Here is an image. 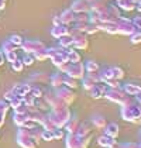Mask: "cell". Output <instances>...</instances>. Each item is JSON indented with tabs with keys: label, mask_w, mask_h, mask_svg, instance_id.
<instances>
[{
	"label": "cell",
	"mask_w": 141,
	"mask_h": 148,
	"mask_svg": "<svg viewBox=\"0 0 141 148\" xmlns=\"http://www.w3.org/2000/svg\"><path fill=\"white\" fill-rule=\"evenodd\" d=\"M92 136L79 137L76 134H69L66 138V148H88Z\"/></svg>",
	"instance_id": "7a4b0ae2"
},
{
	"label": "cell",
	"mask_w": 141,
	"mask_h": 148,
	"mask_svg": "<svg viewBox=\"0 0 141 148\" xmlns=\"http://www.w3.org/2000/svg\"><path fill=\"white\" fill-rule=\"evenodd\" d=\"M75 134L79 137H88V136H92V130H90V127H89L88 123H79V127H78Z\"/></svg>",
	"instance_id": "8fae6325"
},
{
	"label": "cell",
	"mask_w": 141,
	"mask_h": 148,
	"mask_svg": "<svg viewBox=\"0 0 141 148\" xmlns=\"http://www.w3.org/2000/svg\"><path fill=\"white\" fill-rule=\"evenodd\" d=\"M85 72V68H83V65H81L79 62L78 64H75L72 68H68V73H69L70 78H73V79H79V78H83V73Z\"/></svg>",
	"instance_id": "5b68a950"
},
{
	"label": "cell",
	"mask_w": 141,
	"mask_h": 148,
	"mask_svg": "<svg viewBox=\"0 0 141 148\" xmlns=\"http://www.w3.org/2000/svg\"><path fill=\"white\" fill-rule=\"evenodd\" d=\"M64 83H65V85H66V86H68V88H72V89H76V88H78V83H76V80L73 79V78H65V79H64Z\"/></svg>",
	"instance_id": "2e32d148"
},
{
	"label": "cell",
	"mask_w": 141,
	"mask_h": 148,
	"mask_svg": "<svg viewBox=\"0 0 141 148\" xmlns=\"http://www.w3.org/2000/svg\"><path fill=\"white\" fill-rule=\"evenodd\" d=\"M42 137L48 140V141H51V140H54V134H52V131L51 130H47L45 133H42Z\"/></svg>",
	"instance_id": "603a6c76"
},
{
	"label": "cell",
	"mask_w": 141,
	"mask_h": 148,
	"mask_svg": "<svg viewBox=\"0 0 141 148\" xmlns=\"http://www.w3.org/2000/svg\"><path fill=\"white\" fill-rule=\"evenodd\" d=\"M121 117L130 123H141V104L137 100L121 106Z\"/></svg>",
	"instance_id": "6da1fadb"
},
{
	"label": "cell",
	"mask_w": 141,
	"mask_h": 148,
	"mask_svg": "<svg viewBox=\"0 0 141 148\" xmlns=\"http://www.w3.org/2000/svg\"><path fill=\"white\" fill-rule=\"evenodd\" d=\"M79 123H81V121H79L78 119H69L64 127L66 128V131H68L69 134H75L76 130H78V127H79Z\"/></svg>",
	"instance_id": "7c38bea8"
},
{
	"label": "cell",
	"mask_w": 141,
	"mask_h": 148,
	"mask_svg": "<svg viewBox=\"0 0 141 148\" xmlns=\"http://www.w3.org/2000/svg\"><path fill=\"white\" fill-rule=\"evenodd\" d=\"M94 83H96V82H94V80L92 79L89 75H88L86 78H83V82H82L83 89H85V90H90V89H92V88L94 86Z\"/></svg>",
	"instance_id": "4fadbf2b"
},
{
	"label": "cell",
	"mask_w": 141,
	"mask_h": 148,
	"mask_svg": "<svg viewBox=\"0 0 141 148\" xmlns=\"http://www.w3.org/2000/svg\"><path fill=\"white\" fill-rule=\"evenodd\" d=\"M69 58H70V61H72L73 64H78V62L81 61V55H79L78 52H75V51L69 54Z\"/></svg>",
	"instance_id": "44dd1931"
},
{
	"label": "cell",
	"mask_w": 141,
	"mask_h": 148,
	"mask_svg": "<svg viewBox=\"0 0 141 148\" xmlns=\"http://www.w3.org/2000/svg\"><path fill=\"white\" fill-rule=\"evenodd\" d=\"M92 124H93V127L96 128V130H102V128H105L106 127V119L103 117V116H100V114H96V116H93L92 117Z\"/></svg>",
	"instance_id": "30bf717a"
},
{
	"label": "cell",
	"mask_w": 141,
	"mask_h": 148,
	"mask_svg": "<svg viewBox=\"0 0 141 148\" xmlns=\"http://www.w3.org/2000/svg\"><path fill=\"white\" fill-rule=\"evenodd\" d=\"M124 93H127L129 96H137L141 93V88L136 83H127L124 85Z\"/></svg>",
	"instance_id": "9c48e42d"
},
{
	"label": "cell",
	"mask_w": 141,
	"mask_h": 148,
	"mask_svg": "<svg viewBox=\"0 0 141 148\" xmlns=\"http://www.w3.org/2000/svg\"><path fill=\"white\" fill-rule=\"evenodd\" d=\"M131 42L133 44H140L141 42V33H134V34L131 35Z\"/></svg>",
	"instance_id": "ffe728a7"
},
{
	"label": "cell",
	"mask_w": 141,
	"mask_h": 148,
	"mask_svg": "<svg viewBox=\"0 0 141 148\" xmlns=\"http://www.w3.org/2000/svg\"><path fill=\"white\" fill-rule=\"evenodd\" d=\"M99 69V65L94 62V61H89L88 62V65H86V71H88V73H90V72H96Z\"/></svg>",
	"instance_id": "e0dca14e"
},
{
	"label": "cell",
	"mask_w": 141,
	"mask_h": 148,
	"mask_svg": "<svg viewBox=\"0 0 141 148\" xmlns=\"http://www.w3.org/2000/svg\"><path fill=\"white\" fill-rule=\"evenodd\" d=\"M112 71V73H113V78H116L117 80L123 79V76H124V71L121 68H118V66H114V68H110Z\"/></svg>",
	"instance_id": "5bb4252c"
},
{
	"label": "cell",
	"mask_w": 141,
	"mask_h": 148,
	"mask_svg": "<svg viewBox=\"0 0 141 148\" xmlns=\"http://www.w3.org/2000/svg\"><path fill=\"white\" fill-rule=\"evenodd\" d=\"M73 20V14L70 12H66L65 14H64V18H62V21L64 23H69V21H72Z\"/></svg>",
	"instance_id": "7402d4cb"
},
{
	"label": "cell",
	"mask_w": 141,
	"mask_h": 148,
	"mask_svg": "<svg viewBox=\"0 0 141 148\" xmlns=\"http://www.w3.org/2000/svg\"><path fill=\"white\" fill-rule=\"evenodd\" d=\"M114 143H116V138H112V137L106 136V134H103V136H100L97 138V145L103 148H109L110 145H113Z\"/></svg>",
	"instance_id": "ba28073f"
},
{
	"label": "cell",
	"mask_w": 141,
	"mask_h": 148,
	"mask_svg": "<svg viewBox=\"0 0 141 148\" xmlns=\"http://www.w3.org/2000/svg\"><path fill=\"white\" fill-rule=\"evenodd\" d=\"M105 134L112 138H116L117 140L118 134H120V125L117 123H110V124H106L105 127Z\"/></svg>",
	"instance_id": "8992f818"
},
{
	"label": "cell",
	"mask_w": 141,
	"mask_h": 148,
	"mask_svg": "<svg viewBox=\"0 0 141 148\" xmlns=\"http://www.w3.org/2000/svg\"><path fill=\"white\" fill-rule=\"evenodd\" d=\"M58 97L68 106L70 103H73V100H75V93L70 92V89H61L58 92Z\"/></svg>",
	"instance_id": "277c9868"
},
{
	"label": "cell",
	"mask_w": 141,
	"mask_h": 148,
	"mask_svg": "<svg viewBox=\"0 0 141 148\" xmlns=\"http://www.w3.org/2000/svg\"><path fill=\"white\" fill-rule=\"evenodd\" d=\"M137 148H141V143H137Z\"/></svg>",
	"instance_id": "cb8c5ba5"
},
{
	"label": "cell",
	"mask_w": 141,
	"mask_h": 148,
	"mask_svg": "<svg viewBox=\"0 0 141 148\" xmlns=\"http://www.w3.org/2000/svg\"><path fill=\"white\" fill-rule=\"evenodd\" d=\"M52 134H54V140H59V138L64 137V131H62L59 127H55V128L52 130Z\"/></svg>",
	"instance_id": "d6986e66"
},
{
	"label": "cell",
	"mask_w": 141,
	"mask_h": 148,
	"mask_svg": "<svg viewBox=\"0 0 141 148\" xmlns=\"http://www.w3.org/2000/svg\"><path fill=\"white\" fill-rule=\"evenodd\" d=\"M106 85H109L110 88H120V83H118V80L116 78H110V79H106L105 80Z\"/></svg>",
	"instance_id": "ac0fdd59"
},
{
	"label": "cell",
	"mask_w": 141,
	"mask_h": 148,
	"mask_svg": "<svg viewBox=\"0 0 141 148\" xmlns=\"http://www.w3.org/2000/svg\"><path fill=\"white\" fill-rule=\"evenodd\" d=\"M127 93H124L123 90H120L118 88H112L110 90H106L105 92V97L107 100L110 102H114V103H118V104H123L126 102L127 99Z\"/></svg>",
	"instance_id": "3957f363"
},
{
	"label": "cell",
	"mask_w": 141,
	"mask_h": 148,
	"mask_svg": "<svg viewBox=\"0 0 141 148\" xmlns=\"http://www.w3.org/2000/svg\"><path fill=\"white\" fill-rule=\"evenodd\" d=\"M89 92H90V96H92L93 99H100V97H103V96H105L106 86L105 85H102V83L99 82V83H94V86Z\"/></svg>",
	"instance_id": "52a82bcc"
},
{
	"label": "cell",
	"mask_w": 141,
	"mask_h": 148,
	"mask_svg": "<svg viewBox=\"0 0 141 148\" xmlns=\"http://www.w3.org/2000/svg\"><path fill=\"white\" fill-rule=\"evenodd\" d=\"M73 10H75V12H86V10H88V6H86L85 1L78 0V1L75 3V6H73Z\"/></svg>",
	"instance_id": "9a60e30c"
}]
</instances>
